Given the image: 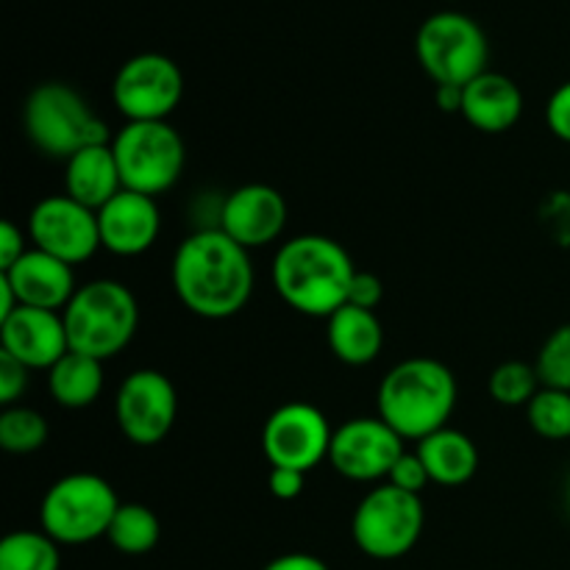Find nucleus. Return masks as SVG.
I'll use <instances>...</instances> for the list:
<instances>
[{"instance_id": "aec40b11", "label": "nucleus", "mask_w": 570, "mask_h": 570, "mask_svg": "<svg viewBox=\"0 0 570 570\" xmlns=\"http://www.w3.org/2000/svg\"><path fill=\"white\" fill-rule=\"evenodd\" d=\"M117 193H122V178L111 142L89 145L65 161V195L78 204L98 212Z\"/></svg>"}, {"instance_id": "0eeeda50", "label": "nucleus", "mask_w": 570, "mask_h": 570, "mask_svg": "<svg viewBox=\"0 0 570 570\" xmlns=\"http://www.w3.org/2000/svg\"><path fill=\"white\" fill-rule=\"evenodd\" d=\"M415 56L434 87H468L490 70V42L484 28L462 11H438L415 33Z\"/></svg>"}, {"instance_id": "f704fd0d", "label": "nucleus", "mask_w": 570, "mask_h": 570, "mask_svg": "<svg viewBox=\"0 0 570 570\" xmlns=\"http://www.w3.org/2000/svg\"><path fill=\"white\" fill-rule=\"evenodd\" d=\"M306 473L293 471V468H271L267 473V490L273 493V499L278 501H295L304 493Z\"/></svg>"}, {"instance_id": "c756f323", "label": "nucleus", "mask_w": 570, "mask_h": 570, "mask_svg": "<svg viewBox=\"0 0 570 570\" xmlns=\"http://www.w3.org/2000/svg\"><path fill=\"white\" fill-rule=\"evenodd\" d=\"M540 226L562 248H570V193L557 189L540 204Z\"/></svg>"}, {"instance_id": "e433bc0d", "label": "nucleus", "mask_w": 570, "mask_h": 570, "mask_svg": "<svg viewBox=\"0 0 570 570\" xmlns=\"http://www.w3.org/2000/svg\"><path fill=\"white\" fill-rule=\"evenodd\" d=\"M262 570H332L321 557L306 554V551H289V554L276 557V560L267 562Z\"/></svg>"}, {"instance_id": "f8f14e48", "label": "nucleus", "mask_w": 570, "mask_h": 570, "mask_svg": "<svg viewBox=\"0 0 570 570\" xmlns=\"http://www.w3.org/2000/svg\"><path fill=\"white\" fill-rule=\"evenodd\" d=\"M332 438V423L315 404L289 401L267 415L262 429V451L271 468L309 473L328 460Z\"/></svg>"}, {"instance_id": "1a4fd4ad", "label": "nucleus", "mask_w": 570, "mask_h": 570, "mask_svg": "<svg viewBox=\"0 0 570 570\" xmlns=\"http://www.w3.org/2000/svg\"><path fill=\"white\" fill-rule=\"evenodd\" d=\"M426 529L423 499L382 482L367 490L351 518V538L356 549L379 562H393L410 554Z\"/></svg>"}, {"instance_id": "c9c22d12", "label": "nucleus", "mask_w": 570, "mask_h": 570, "mask_svg": "<svg viewBox=\"0 0 570 570\" xmlns=\"http://www.w3.org/2000/svg\"><path fill=\"white\" fill-rule=\"evenodd\" d=\"M28 232H22L14 220L0 223V271H9L28 250Z\"/></svg>"}, {"instance_id": "ea45409f", "label": "nucleus", "mask_w": 570, "mask_h": 570, "mask_svg": "<svg viewBox=\"0 0 570 570\" xmlns=\"http://www.w3.org/2000/svg\"><path fill=\"white\" fill-rule=\"evenodd\" d=\"M566 499H568V510H570V476H568V484H566Z\"/></svg>"}, {"instance_id": "2f4dec72", "label": "nucleus", "mask_w": 570, "mask_h": 570, "mask_svg": "<svg viewBox=\"0 0 570 570\" xmlns=\"http://www.w3.org/2000/svg\"><path fill=\"white\" fill-rule=\"evenodd\" d=\"M28 367L22 362H17L14 356L3 354L0 351V404L14 406L20 404V399L28 390Z\"/></svg>"}, {"instance_id": "72a5a7b5", "label": "nucleus", "mask_w": 570, "mask_h": 570, "mask_svg": "<svg viewBox=\"0 0 570 570\" xmlns=\"http://www.w3.org/2000/svg\"><path fill=\"white\" fill-rule=\"evenodd\" d=\"M384 298V284L376 273L371 271H356L354 282H351V293H348V304L362 306V309H379Z\"/></svg>"}, {"instance_id": "c85d7f7f", "label": "nucleus", "mask_w": 570, "mask_h": 570, "mask_svg": "<svg viewBox=\"0 0 570 570\" xmlns=\"http://www.w3.org/2000/svg\"><path fill=\"white\" fill-rule=\"evenodd\" d=\"M534 371L543 387L570 393V323L557 326L534 356Z\"/></svg>"}, {"instance_id": "423d86ee", "label": "nucleus", "mask_w": 570, "mask_h": 570, "mask_svg": "<svg viewBox=\"0 0 570 570\" xmlns=\"http://www.w3.org/2000/svg\"><path fill=\"white\" fill-rule=\"evenodd\" d=\"M122 501L98 473H67L56 479L39 504V529L59 546H87L106 538Z\"/></svg>"}, {"instance_id": "473e14b6", "label": "nucleus", "mask_w": 570, "mask_h": 570, "mask_svg": "<svg viewBox=\"0 0 570 570\" xmlns=\"http://www.w3.org/2000/svg\"><path fill=\"white\" fill-rule=\"evenodd\" d=\"M546 126L557 139L570 145V81L560 83L546 104Z\"/></svg>"}, {"instance_id": "6ab92c4d", "label": "nucleus", "mask_w": 570, "mask_h": 570, "mask_svg": "<svg viewBox=\"0 0 570 570\" xmlns=\"http://www.w3.org/2000/svg\"><path fill=\"white\" fill-rule=\"evenodd\" d=\"M462 117L482 134H504L523 115V92L510 76L488 70L462 89Z\"/></svg>"}, {"instance_id": "9d476101", "label": "nucleus", "mask_w": 570, "mask_h": 570, "mask_svg": "<svg viewBox=\"0 0 570 570\" xmlns=\"http://www.w3.org/2000/svg\"><path fill=\"white\" fill-rule=\"evenodd\" d=\"M184 72L170 56L137 53L122 61L111 81V100L126 122H156L170 120L173 111L181 106Z\"/></svg>"}, {"instance_id": "a211bd4d", "label": "nucleus", "mask_w": 570, "mask_h": 570, "mask_svg": "<svg viewBox=\"0 0 570 570\" xmlns=\"http://www.w3.org/2000/svg\"><path fill=\"white\" fill-rule=\"evenodd\" d=\"M0 276L14 289L20 306L33 309L65 312L78 289L72 267L37 248H28L9 271H0Z\"/></svg>"}, {"instance_id": "ddd939ff", "label": "nucleus", "mask_w": 570, "mask_h": 570, "mask_svg": "<svg viewBox=\"0 0 570 570\" xmlns=\"http://www.w3.org/2000/svg\"><path fill=\"white\" fill-rule=\"evenodd\" d=\"M28 239L37 250L67 262L83 265L100 250L98 212L78 204L70 195H48L28 215Z\"/></svg>"}, {"instance_id": "f257e3e1", "label": "nucleus", "mask_w": 570, "mask_h": 570, "mask_svg": "<svg viewBox=\"0 0 570 570\" xmlns=\"http://www.w3.org/2000/svg\"><path fill=\"white\" fill-rule=\"evenodd\" d=\"M173 293L184 309L204 321H228L248 306L256 287L250 250L220 228L184 237L170 265Z\"/></svg>"}, {"instance_id": "bb28decb", "label": "nucleus", "mask_w": 570, "mask_h": 570, "mask_svg": "<svg viewBox=\"0 0 570 570\" xmlns=\"http://www.w3.org/2000/svg\"><path fill=\"white\" fill-rule=\"evenodd\" d=\"M527 423L538 438L551 443L570 440V393L540 387L527 406Z\"/></svg>"}, {"instance_id": "39448f33", "label": "nucleus", "mask_w": 570, "mask_h": 570, "mask_svg": "<svg viewBox=\"0 0 570 570\" xmlns=\"http://www.w3.org/2000/svg\"><path fill=\"white\" fill-rule=\"evenodd\" d=\"M22 126L33 148L61 161L89 145L111 142L104 117L76 87L65 81H45L28 92Z\"/></svg>"}, {"instance_id": "7c9ffc66", "label": "nucleus", "mask_w": 570, "mask_h": 570, "mask_svg": "<svg viewBox=\"0 0 570 570\" xmlns=\"http://www.w3.org/2000/svg\"><path fill=\"white\" fill-rule=\"evenodd\" d=\"M387 484H393V488L406 490V493H415V495H421L423 490L432 484V479H429V473H426V468H423L417 451H404V454L399 456V462H395L393 471H390Z\"/></svg>"}, {"instance_id": "4be33fe9", "label": "nucleus", "mask_w": 570, "mask_h": 570, "mask_svg": "<svg viewBox=\"0 0 570 570\" xmlns=\"http://www.w3.org/2000/svg\"><path fill=\"white\" fill-rule=\"evenodd\" d=\"M415 451L432 484H440V488H462L479 471L476 443L460 429H440V432L423 438Z\"/></svg>"}, {"instance_id": "7ed1b4c3", "label": "nucleus", "mask_w": 570, "mask_h": 570, "mask_svg": "<svg viewBox=\"0 0 570 570\" xmlns=\"http://www.w3.org/2000/svg\"><path fill=\"white\" fill-rule=\"evenodd\" d=\"M456 376L434 356H410L390 367L376 390V410L404 440L421 443L449 426L456 410Z\"/></svg>"}, {"instance_id": "cd10ccee", "label": "nucleus", "mask_w": 570, "mask_h": 570, "mask_svg": "<svg viewBox=\"0 0 570 570\" xmlns=\"http://www.w3.org/2000/svg\"><path fill=\"white\" fill-rule=\"evenodd\" d=\"M540 387H543V384H540L534 365L521 360L501 362L488 379L490 399L501 406H523V410H527L529 401L538 395Z\"/></svg>"}, {"instance_id": "f03ea898", "label": "nucleus", "mask_w": 570, "mask_h": 570, "mask_svg": "<svg viewBox=\"0 0 570 570\" xmlns=\"http://www.w3.org/2000/svg\"><path fill=\"white\" fill-rule=\"evenodd\" d=\"M273 287L278 298L306 317H328L348 304L356 265L343 243L326 234H298L273 256Z\"/></svg>"}, {"instance_id": "5701e85b", "label": "nucleus", "mask_w": 570, "mask_h": 570, "mask_svg": "<svg viewBox=\"0 0 570 570\" xmlns=\"http://www.w3.org/2000/svg\"><path fill=\"white\" fill-rule=\"evenodd\" d=\"M48 390L61 410H87L104 393V362L67 351L48 371Z\"/></svg>"}, {"instance_id": "dca6fc26", "label": "nucleus", "mask_w": 570, "mask_h": 570, "mask_svg": "<svg viewBox=\"0 0 570 570\" xmlns=\"http://www.w3.org/2000/svg\"><path fill=\"white\" fill-rule=\"evenodd\" d=\"M0 351L28 371H50L70 351L61 312L20 306L0 321Z\"/></svg>"}, {"instance_id": "a878e982", "label": "nucleus", "mask_w": 570, "mask_h": 570, "mask_svg": "<svg viewBox=\"0 0 570 570\" xmlns=\"http://www.w3.org/2000/svg\"><path fill=\"white\" fill-rule=\"evenodd\" d=\"M48 438L50 426L42 412L22 404L3 406V412H0V449L17 456H28L45 449Z\"/></svg>"}, {"instance_id": "6e6552de", "label": "nucleus", "mask_w": 570, "mask_h": 570, "mask_svg": "<svg viewBox=\"0 0 570 570\" xmlns=\"http://www.w3.org/2000/svg\"><path fill=\"white\" fill-rule=\"evenodd\" d=\"M111 150L120 167L122 189L150 198L170 193L187 165V145L170 120L126 122L111 137Z\"/></svg>"}, {"instance_id": "b1692460", "label": "nucleus", "mask_w": 570, "mask_h": 570, "mask_svg": "<svg viewBox=\"0 0 570 570\" xmlns=\"http://www.w3.org/2000/svg\"><path fill=\"white\" fill-rule=\"evenodd\" d=\"M161 523L150 507L137 504V501H122L117 510L115 521H111L106 540L111 549H117L126 557H142L159 546Z\"/></svg>"}, {"instance_id": "4c0bfd02", "label": "nucleus", "mask_w": 570, "mask_h": 570, "mask_svg": "<svg viewBox=\"0 0 570 570\" xmlns=\"http://www.w3.org/2000/svg\"><path fill=\"white\" fill-rule=\"evenodd\" d=\"M462 89L465 87H434V104L445 115H460L462 111Z\"/></svg>"}, {"instance_id": "58836bf2", "label": "nucleus", "mask_w": 570, "mask_h": 570, "mask_svg": "<svg viewBox=\"0 0 570 570\" xmlns=\"http://www.w3.org/2000/svg\"><path fill=\"white\" fill-rule=\"evenodd\" d=\"M14 309H20V301H17L14 289L9 287V282L0 276V321H3V317H9Z\"/></svg>"}, {"instance_id": "9b49d317", "label": "nucleus", "mask_w": 570, "mask_h": 570, "mask_svg": "<svg viewBox=\"0 0 570 570\" xmlns=\"http://www.w3.org/2000/svg\"><path fill=\"white\" fill-rule=\"evenodd\" d=\"M115 417L131 445L154 449L165 443L178 417L176 384L156 367L131 371L117 387Z\"/></svg>"}, {"instance_id": "20e7f679", "label": "nucleus", "mask_w": 570, "mask_h": 570, "mask_svg": "<svg viewBox=\"0 0 570 570\" xmlns=\"http://www.w3.org/2000/svg\"><path fill=\"white\" fill-rule=\"evenodd\" d=\"M61 317L70 351L106 362L137 337L139 301L117 278H95L76 289Z\"/></svg>"}, {"instance_id": "2eb2a0df", "label": "nucleus", "mask_w": 570, "mask_h": 570, "mask_svg": "<svg viewBox=\"0 0 570 570\" xmlns=\"http://www.w3.org/2000/svg\"><path fill=\"white\" fill-rule=\"evenodd\" d=\"M289 220L287 198L271 184H243L223 200L220 232L245 250L267 248L284 234Z\"/></svg>"}, {"instance_id": "4468645a", "label": "nucleus", "mask_w": 570, "mask_h": 570, "mask_svg": "<svg viewBox=\"0 0 570 570\" xmlns=\"http://www.w3.org/2000/svg\"><path fill=\"white\" fill-rule=\"evenodd\" d=\"M406 440L382 417H351L334 429L328 462L348 482H387Z\"/></svg>"}, {"instance_id": "393cba45", "label": "nucleus", "mask_w": 570, "mask_h": 570, "mask_svg": "<svg viewBox=\"0 0 570 570\" xmlns=\"http://www.w3.org/2000/svg\"><path fill=\"white\" fill-rule=\"evenodd\" d=\"M59 543L42 529H17L0 540V570H59Z\"/></svg>"}, {"instance_id": "412c9836", "label": "nucleus", "mask_w": 570, "mask_h": 570, "mask_svg": "<svg viewBox=\"0 0 570 570\" xmlns=\"http://www.w3.org/2000/svg\"><path fill=\"white\" fill-rule=\"evenodd\" d=\"M326 343L334 360L351 367H365L384 348V326L373 309L345 304L326 321Z\"/></svg>"}, {"instance_id": "f3484780", "label": "nucleus", "mask_w": 570, "mask_h": 570, "mask_svg": "<svg viewBox=\"0 0 570 570\" xmlns=\"http://www.w3.org/2000/svg\"><path fill=\"white\" fill-rule=\"evenodd\" d=\"M100 248L115 256H142L161 234V209L156 198L122 189L98 209Z\"/></svg>"}]
</instances>
